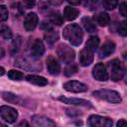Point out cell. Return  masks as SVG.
<instances>
[{
  "instance_id": "cell-1",
  "label": "cell",
  "mask_w": 127,
  "mask_h": 127,
  "mask_svg": "<svg viewBox=\"0 0 127 127\" xmlns=\"http://www.w3.org/2000/svg\"><path fill=\"white\" fill-rule=\"evenodd\" d=\"M63 36L73 46H79L82 43L83 39L82 30L77 24L67 25L63 31Z\"/></svg>"
},
{
  "instance_id": "cell-2",
  "label": "cell",
  "mask_w": 127,
  "mask_h": 127,
  "mask_svg": "<svg viewBox=\"0 0 127 127\" xmlns=\"http://www.w3.org/2000/svg\"><path fill=\"white\" fill-rule=\"evenodd\" d=\"M92 95L98 99L105 100L110 103H119L121 101V96L119 92L111 89H98L93 91Z\"/></svg>"
},
{
  "instance_id": "cell-3",
  "label": "cell",
  "mask_w": 127,
  "mask_h": 127,
  "mask_svg": "<svg viewBox=\"0 0 127 127\" xmlns=\"http://www.w3.org/2000/svg\"><path fill=\"white\" fill-rule=\"evenodd\" d=\"M57 54L61 62L70 64L74 60V51L66 44H61L57 48Z\"/></svg>"
},
{
  "instance_id": "cell-4",
  "label": "cell",
  "mask_w": 127,
  "mask_h": 127,
  "mask_svg": "<svg viewBox=\"0 0 127 127\" xmlns=\"http://www.w3.org/2000/svg\"><path fill=\"white\" fill-rule=\"evenodd\" d=\"M108 66L110 68V76L113 81H118L123 77L125 69L119 60L117 59L112 60L111 62L108 63Z\"/></svg>"
},
{
  "instance_id": "cell-5",
  "label": "cell",
  "mask_w": 127,
  "mask_h": 127,
  "mask_svg": "<svg viewBox=\"0 0 127 127\" xmlns=\"http://www.w3.org/2000/svg\"><path fill=\"white\" fill-rule=\"evenodd\" d=\"M87 124L89 127H112L113 122L108 117L91 115L87 119Z\"/></svg>"
},
{
  "instance_id": "cell-6",
  "label": "cell",
  "mask_w": 127,
  "mask_h": 127,
  "mask_svg": "<svg viewBox=\"0 0 127 127\" xmlns=\"http://www.w3.org/2000/svg\"><path fill=\"white\" fill-rule=\"evenodd\" d=\"M15 64H17L20 67L26 68V69H33V70H38L42 68L41 64H39L36 59H34L33 57L31 58H20L15 62Z\"/></svg>"
},
{
  "instance_id": "cell-7",
  "label": "cell",
  "mask_w": 127,
  "mask_h": 127,
  "mask_svg": "<svg viewBox=\"0 0 127 127\" xmlns=\"http://www.w3.org/2000/svg\"><path fill=\"white\" fill-rule=\"evenodd\" d=\"M0 117L8 123H14L18 118V112L11 106L3 105L0 107Z\"/></svg>"
},
{
  "instance_id": "cell-8",
  "label": "cell",
  "mask_w": 127,
  "mask_h": 127,
  "mask_svg": "<svg viewBox=\"0 0 127 127\" xmlns=\"http://www.w3.org/2000/svg\"><path fill=\"white\" fill-rule=\"evenodd\" d=\"M64 88L67 91L74 92V93H79V92H84L87 90V85L79 82L77 80H69L64 84Z\"/></svg>"
},
{
  "instance_id": "cell-9",
  "label": "cell",
  "mask_w": 127,
  "mask_h": 127,
  "mask_svg": "<svg viewBox=\"0 0 127 127\" xmlns=\"http://www.w3.org/2000/svg\"><path fill=\"white\" fill-rule=\"evenodd\" d=\"M92 75L96 80L99 81H105L108 79V73L106 67L102 63H98L94 65L92 69Z\"/></svg>"
},
{
  "instance_id": "cell-10",
  "label": "cell",
  "mask_w": 127,
  "mask_h": 127,
  "mask_svg": "<svg viewBox=\"0 0 127 127\" xmlns=\"http://www.w3.org/2000/svg\"><path fill=\"white\" fill-rule=\"evenodd\" d=\"M32 126L33 127H56V124L50 118H47L42 115H35L32 117Z\"/></svg>"
},
{
  "instance_id": "cell-11",
  "label": "cell",
  "mask_w": 127,
  "mask_h": 127,
  "mask_svg": "<svg viewBox=\"0 0 127 127\" xmlns=\"http://www.w3.org/2000/svg\"><path fill=\"white\" fill-rule=\"evenodd\" d=\"M30 53H31V57H33L34 59H38L42 57L45 53V47L43 42L36 39L30 47Z\"/></svg>"
},
{
  "instance_id": "cell-12",
  "label": "cell",
  "mask_w": 127,
  "mask_h": 127,
  "mask_svg": "<svg viewBox=\"0 0 127 127\" xmlns=\"http://www.w3.org/2000/svg\"><path fill=\"white\" fill-rule=\"evenodd\" d=\"M60 101L66 103V104H73V105H79V106H84V107H91L92 104L90 101L81 99V98H74V97H64V96H60L58 98Z\"/></svg>"
},
{
  "instance_id": "cell-13",
  "label": "cell",
  "mask_w": 127,
  "mask_h": 127,
  "mask_svg": "<svg viewBox=\"0 0 127 127\" xmlns=\"http://www.w3.org/2000/svg\"><path fill=\"white\" fill-rule=\"evenodd\" d=\"M79 64L82 66H87L89 65L92 62H93V52H91L90 50H88L87 48H84L80 51L79 53Z\"/></svg>"
},
{
  "instance_id": "cell-14",
  "label": "cell",
  "mask_w": 127,
  "mask_h": 127,
  "mask_svg": "<svg viewBox=\"0 0 127 127\" xmlns=\"http://www.w3.org/2000/svg\"><path fill=\"white\" fill-rule=\"evenodd\" d=\"M38 22H39V18L37 16V14L34 12H31V13L27 14V16L25 17L24 27L27 31H33L37 27Z\"/></svg>"
},
{
  "instance_id": "cell-15",
  "label": "cell",
  "mask_w": 127,
  "mask_h": 127,
  "mask_svg": "<svg viewBox=\"0 0 127 127\" xmlns=\"http://www.w3.org/2000/svg\"><path fill=\"white\" fill-rule=\"evenodd\" d=\"M114 51H115V44L112 41H106L100 47V49L98 51V57L100 59L106 58V57L110 56Z\"/></svg>"
},
{
  "instance_id": "cell-16",
  "label": "cell",
  "mask_w": 127,
  "mask_h": 127,
  "mask_svg": "<svg viewBox=\"0 0 127 127\" xmlns=\"http://www.w3.org/2000/svg\"><path fill=\"white\" fill-rule=\"evenodd\" d=\"M47 68H48V71L53 74V75H57L60 73L61 71V65L60 64L58 63V61L53 57V56H49L47 58Z\"/></svg>"
},
{
  "instance_id": "cell-17",
  "label": "cell",
  "mask_w": 127,
  "mask_h": 127,
  "mask_svg": "<svg viewBox=\"0 0 127 127\" xmlns=\"http://www.w3.org/2000/svg\"><path fill=\"white\" fill-rule=\"evenodd\" d=\"M26 80L33 83V84H36V85H39V86H45L48 84V79L44 76H41V75H37V74H29L26 76Z\"/></svg>"
},
{
  "instance_id": "cell-18",
  "label": "cell",
  "mask_w": 127,
  "mask_h": 127,
  "mask_svg": "<svg viewBox=\"0 0 127 127\" xmlns=\"http://www.w3.org/2000/svg\"><path fill=\"white\" fill-rule=\"evenodd\" d=\"M78 14H79V11L76 9V8H74V7H70V6H66V7H64V13H63V15H64V18L65 19V20H67V21H71V20H74L77 16H78Z\"/></svg>"
},
{
  "instance_id": "cell-19",
  "label": "cell",
  "mask_w": 127,
  "mask_h": 127,
  "mask_svg": "<svg viewBox=\"0 0 127 127\" xmlns=\"http://www.w3.org/2000/svg\"><path fill=\"white\" fill-rule=\"evenodd\" d=\"M81 23H82L84 29L87 31V33H94V32H96V26H95L94 22L92 21V19H90L89 17L82 18Z\"/></svg>"
},
{
  "instance_id": "cell-20",
  "label": "cell",
  "mask_w": 127,
  "mask_h": 127,
  "mask_svg": "<svg viewBox=\"0 0 127 127\" xmlns=\"http://www.w3.org/2000/svg\"><path fill=\"white\" fill-rule=\"evenodd\" d=\"M98 46H99V38L96 37V36H91L87 40L86 45H85V48H87L88 50H90L91 52L94 53L95 50L98 48Z\"/></svg>"
},
{
  "instance_id": "cell-21",
  "label": "cell",
  "mask_w": 127,
  "mask_h": 127,
  "mask_svg": "<svg viewBox=\"0 0 127 127\" xmlns=\"http://www.w3.org/2000/svg\"><path fill=\"white\" fill-rule=\"evenodd\" d=\"M109 21H110V17L107 13L105 12H100L97 16H96V22L97 24H99L100 26L102 27H105L109 24Z\"/></svg>"
},
{
  "instance_id": "cell-22",
  "label": "cell",
  "mask_w": 127,
  "mask_h": 127,
  "mask_svg": "<svg viewBox=\"0 0 127 127\" xmlns=\"http://www.w3.org/2000/svg\"><path fill=\"white\" fill-rule=\"evenodd\" d=\"M58 39H59V34L53 30L47 31L45 34V40L50 45H53L54 43H56L58 41Z\"/></svg>"
},
{
  "instance_id": "cell-23",
  "label": "cell",
  "mask_w": 127,
  "mask_h": 127,
  "mask_svg": "<svg viewBox=\"0 0 127 127\" xmlns=\"http://www.w3.org/2000/svg\"><path fill=\"white\" fill-rule=\"evenodd\" d=\"M8 77L12 80H22L24 78V73L16 69H11L8 71Z\"/></svg>"
},
{
  "instance_id": "cell-24",
  "label": "cell",
  "mask_w": 127,
  "mask_h": 127,
  "mask_svg": "<svg viewBox=\"0 0 127 127\" xmlns=\"http://www.w3.org/2000/svg\"><path fill=\"white\" fill-rule=\"evenodd\" d=\"M0 36L3 39L9 40L12 38V32L11 29L6 25H0Z\"/></svg>"
},
{
  "instance_id": "cell-25",
  "label": "cell",
  "mask_w": 127,
  "mask_h": 127,
  "mask_svg": "<svg viewBox=\"0 0 127 127\" xmlns=\"http://www.w3.org/2000/svg\"><path fill=\"white\" fill-rule=\"evenodd\" d=\"M50 20L53 24L55 25H58V26H61L64 22V19H63V16H61V14L59 12H53L51 15H50Z\"/></svg>"
},
{
  "instance_id": "cell-26",
  "label": "cell",
  "mask_w": 127,
  "mask_h": 127,
  "mask_svg": "<svg viewBox=\"0 0 127 127\" xmlns=\"http://www.w3.org/2000/svg\"><path fill=\"white\" fill-rule=\"evenodd\" d=\"M2 96L8 102L15 103V104L16 103H20V97L17 96V95H15V94H13V93H11V92H4Z\"/></svg>"
},
{
  "instance_id": "cell-27",
  "label": "cell",
  "mask_w": 127,
  "mask_h": 127,
  "mask_svg": "<svg viewBox=\"0 0 127 127\" xmlns=\"http://www.w3.org/2000/svg\"><path fill=\"white\" fill-rule=\"evenodd\" d=\"M78 67L76 64H69L65 68H64V74L67 75V76H70V75H73L74 73H76Z\"/></svg>"
},
{
  "instance_id": "cell-28",
  "label": "cell",
  "mask_w": 127,
  "mask_h": 127,
  "mask_svg": "<svg viewBox=\"0 0 127 127\" xmlns=\"http://www.w3.org/2000/svg\"><path fill=\"white\" fill-rule=\"evenodd\" d=\"M117 2L116 1H110V0H104L101 2V5L103 6V8H105L106 10H113L116 6H117Z\"/></svg>"
},
{
  "instance_id": "cell-29",
  "label": "cell",
  "mask_w": 127,
  "mask_h": 127,
  "mask_svg": "<svg viewBox=\"0 0 127 127\" xmlns=\"http://www.w3.org/2000/svg\"><path fill=\"white\" fill-rule=\"evenodd\" d=\"M8 19V10L6 6L0 5V22H4Z\"/></svg>"
},
{
  "instance_id": "cell-30",
  "label": "cell",
  "mask_w": 127,
  "mask_h": 127,
  "mask_svg": "<svg viewBox=\"0 0 127 127\" xmlns=\"http://www.w3.org/2000/svg\"><path fill=\"white\" fill-rule=\"evenodd\" d=\"M118 33L123 37H125L127 35V21L121 22V24L118 27Z\"/></svg>"
},
{
  "instance_id": "cell-31",
  "label": "cell",
  "mask_w": 127,
  "mask_h": 127,
  "mask_svg": "<svg viewBox=\"0 0 127 127\" xmlns=\"http://www.w3.org/2000/svg\"><path fill=\"white\" fill-rule=\"evenodd\" d=\"M119 12L122 16L124 17L127 16V3L126 2H121L119 4Z\"/></svg>"
},
{
  "instance_id": "cell-32",
  "label": "cell",
  "mask_w": 127,
  "mask_h": 127,
  "mask_svg": "<svg viewBox=\"0 0 127 127\" xmlns=\"http://www.w3.org/2000/svg\"><path fill=\"white\" fill-rule=\"evenodd\" d=\"M16 127H30V125H29V123H28L26 120H23V121H21Z\"/></svg>"
},
{
  "instance_id": "cell-33",
  "label": "cell",
  "mask_w": 127,
  "mask_h": 127,
  "mask_svg": "<svg viewBox=\"0 0 127 127\" xmlns=\"http://www.w3.org/2000/svg\"><path fill=\"white\" fill-rule=\"evenodd\" d=\"M117 127H126V120L121 119L117 122Z\"/></svg>"
},
{
  "instance_id": "cell-34",
  "label": "cell",
  "mask_w": 127,
  "mask_h": 127,
  "mask_svg": "<svg viewBox=\"0 0 127 127\" xmlns=\"http://www.w3.org/2000/svg\"><path fill=\"white\" fill-rule=\"evenodd\" d=\"M49 24V23H48ZM46 22H43L42 23V28H44V29H46L47 31H50V30H52V26L51 25H48Z\"/></svg>"
},
{
  "instance_id": "cell-35",
  "label": "cell",
  "mask_w": 127,
  "mask_h": 127,
  "mask_svg": "<svg viewBox=\"0 0 127 127\" xmlns=\"http://www.w3.org/2000/svg\"><path fill=\"white\" fill-rule=\"evenodd\" d=\"M24 4H25V5H27V6H28V8H30V7H32V6L35 4V2H24Z\"/></svg>"
},
{
  "instance_id": "cell-36",
  "label": "cell",
  "mask_w": 127,
  "mask_h": 127,
  "mask_svg": "<svg viewBox=\"0 0 127 127\" xmlns=\"http://www.w3.org/2000/svg\"><path fill=\"white\" fill-rule=\"evenodd\" d=\"M4 55H5V53H4V50L0 47V59H2L3 57H4Z\"/></svg>"
},
{
  "instance_id": "cell-37",
  "label": "cell",
  "mask_w": 127,
  "mask_h": 127,
  "mask_svg": "<svg viewBox=\"0 0 127 127\" xmlns=\"http://www.w3.org/2000/svg\"><path fill=\"white\" fill-rule=\"evenodd\" d=\"M4 73H5V69L2 66H0V75H3Z\"/></svg>"
},
{
  "instance_id": "cell-38",
  "label": "cell",
  "mask_w": 127,
  "mask_h": 127,
  "mask_svg": "<svg viewBox=\"0 0 127 127\" xmlns=\"http://www.w3.org/2000/svg\"><path fill=\"white\" fill-rule=\"evenodd\" d=\"M0 127H7V126H6L5 124H3V123H1V122H0Z\"/></svg>"
}]
</instances>
